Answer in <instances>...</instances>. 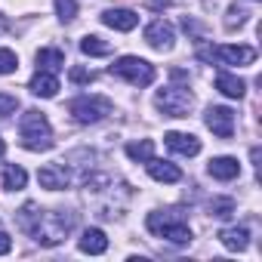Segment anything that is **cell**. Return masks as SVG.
Here are the masks:
<instances>
[{
  "instance_id": "obj_14",
  "label": "cell",
  "mask_w": 262,
  "mask_h": 262,
  "mask_svg": "<svg viewBox=\"0 0 262 262\" xmlns=\"http://www.w3.org/2000/svg\"><path fill=\"white\" fill-rule=\"evenodd\" d=\"M219 241H222L225 250H231V253H244L247 244H250V231H247L244 225H228V228L219 231Z\"/></svg>"
},
{
  "instance_id": "obj_24",
  "label": "cell",
  "mask_w": 262,
  "mask_h": 262,
  "mask_svg": "<svg viewBox=\"0 0 262 262\" xmlns=\"http://www.w3.org/2000/svg\"><path fill=\"white\" fill-rule=\"evenodd\" d=\"M247 19H250L247 7H237V4H231V7H228V16H225V31H234V28H241Z\"/></svg>"
},
{
  "instance_id": "obj_25",
  "label": "cell",
  "mask_w": 262,
  "mask_h": 262,
  "mask_svg": "<svg viewBox=\"0 0 262 262\" xmlns=\"http://www.w3.org/2000/svg\"><path fill=\"white\" fill-rule=\"evenodd\" d=\"M56 16L59 22H74L77 19V0H56Z\"/></svg>"
},
{
  "instance_id": "obj_1",
  "label": "cell",
  "mask_w": 262,
  "mask_h": 262,
  "mask_svg": "<svg viewBox=\"0 0 262 262\" xmlns=\"http://www.w3.org/2000/svg\"><path fill=\"white\" fill-rule=\"evenodd\" d=\"M74 225H77V216H74L71 210H50V213L40 210L28 234H31L40 247H59V244L74 231Z\"/></svg>"
},
{
  "instance_id": "obj_4",
  "label": "cell",
  "mask_w": 262,
  "mask_h": 262,
  "mask_svg": "<svg viewBox=\"0 0 262 262\" xmlns=\"http://www.w3.org/2000/svg\"><path fill=\"white\" fill-rule=\"evenodd\" d=\"M155 108L164 117H188L194 108V93L188 86H164L155 93Z\"/></svg>"
},
{
  "instance_id": "obj_18",
  "label": "cell",
  "mask_w": 262,
  "mask_h": 262,
  "mask_svg": "<svg viewBox=\"0 0 262 262\" xmlns=\"http://www.w3.org/2000/svg\"><path fill=\"white\" fill-rule=\"evenodd\" d=\"M34 62H37V71H53L56 74V71L65 68V53L56 50V47H43V50H37Z\"/></svg>"
},
{
  "instance_id": "obj_23",
  "label": "cell",
  "mask_w": 262,
  "mask_h": 262,
  "mask_svg": "<svg viewBox=\"0 0 262 262\" xmlns=\"http://www.w3.org/2000/svg\"><path fill=\"white\" fill-rule=\"evenodd\" d=\"M207 210H210V216H216V219H228V216L234 213V201H231V198H213V201L207 204Z\"/></svg>"
},
{
  "instance_id": "obj_27",
  "label": "cell",
  "mask_w": 262,
  "mask_h": 262,
  "mask_svg": "<svg viewBox=\"0 0 262 262\" xmlns=\"http://www.w3.org/2000/svg\"><path fill=\"white\" fill-rule=\"evenodd\" d=\"M16 111H19V99L13 93H0V120L10 117V114H16Z\"/></svg>"
},
{
  "instance_id": "obj_2",
  "label": "cell",
  "mask_w": 262,
  "mask_h": 262,
  "mask_svg": "<svg viewBox=\"0 0 262 262\" xmlns=\"http://www.w3.org/2000/svg\"><path fill=\"white\" fill-rule=\"evenodd\" d=\"M19 139H22V148L28 151H50L53 148V126L47 120L43 111L37 108H28L22 117H19Z\"/></svg>"
},
{
  "instance_id": "obj_21",
  "label": "cell",
  "mask_w": 262,
  "mask_h": 262,
  "mask_svg": "<svg viewBox=\"0 0 262 262\" xmlns=\"http://www.w3.org/2000/svg\"><path fill=\"white\" fill-rule=\"evenodd\" d=\"M126 158L136 161V164H148L155 158V142L151 139H139V142H129L126 145Z\"/></svg>"
},
{
  "instance_id": "obj_6",
  "label": "cell",
  "mask_w": 262,
  "mask_h": 262,
  "mask_svg": "<svg viewBox=\"0 0 262 262\" xmlns=\"http://www.w3.org/2000/svg\"><path fill=\"white\" fill-rule=\"evenodd\" d=\"M111 111H114V105H111V99H105V96H77V99L68 102V114H71L77 123H99V120H105Z\"/></svg>"
},
{
  "instance_id": "obj_13",
  "label": "cell",
  "mask_w": 262,
  "mask_h": 262,
  "mask_svg": "<svg viewBox=\"0 0 262 262\" xmlns=\"http://www.w3.org/2000/svg\"><path fill=\"white\" fill-rule=\"evenodd\" d=\"M207 173L213 176V179H219V182H231V179H237L241 176V164H237V158H213L210 164H207Z\"/></svg>"
},
{
  "instance_id": "obj_15",
  "label": "cell",
  "mask_w": 262,
  "mask_h": 262,
  "mask_svg": "<svg viewBox=\"0 0 262 262\" xmlns=\"http://www.w3.org/2000/svg\"><path fill=\"white\" fill-rule=\"evenodd\" d=\"M28 90H31L34 96H40V99H53V96L59 93V77H56L53 71H37V74L31 77Z\"/></svg>"
},
{
  "instance_id": "obj_28",
  "label": "cell",
  "mask_w": 262,
  "mask_h": 262,
  "mask_svg": "<svg viewBox=\"0 0 262 262\" xmlns=\"http://www.w3.org/2000/svg\"><path fill=\"white\" fill-rule=\"evenodd\" d=\"M68 77H71V83H93L96 80V71H90V68H71Z\"/></svg>"
},
{
  "instance_id": "obj_7",
  "label": "cell",
  "mask_w": 262,
  "mask_h": 262,
  "mask_svg": "<svg viewBox=\"0 0 262 262\" xmlns=\"http://www.w3.org/2000/svg\"><path fill=\"white\" fill-rule=\"evenodd\" d=\"M198 59L216 62V65H253V62H256V50H253V47H231V43H222V47H201V50H198Z\"/></svg>"
},
{
  "instance_id": "obj_3",
  "label": "cell",
  "mask_w": 262,
  "mask_h": 262,
  "mask_svg": "<svg viewBox=\"0 0 262 262\" xmlns=\"http://www.w3.org/2000/svg\"><path fill=\"white\" fill-rule=\"evenodd\" d=\"M145 228L158 237H167L170 244H191V228L182 210H151L145 219Z\"/></svg>"
},
{
  "instance_id": "obj_8",
  "label": "cell",
  "mask_w": 262,
  "mask_h": 262,
  "mask_svg": "<svg viewBox=\"0 0 262 262\" xmlns=\"http://www.w3.org/2000/svg\"><path fill=\"white\" fill-rule=\"evenodd\" d=\"M207 126L213 129V136L219 139H231L234 136V111L225 108V105H210L207 108Z\"/></svg>"
},
{
  "instance_id": "obj_30",
  "label": "cell",
  "mask_w": 262,
  "mask_h": 262,
  "mask_svg": "<svg viewBox=\"0 0 262 262\" xmlns=\"http://www.w3.org/2000/svg\"><path fill=\"white\" fill-rule=\"evenodd\" d=\"M4 155H7V142H4V139H0V158H4Z\"/></svg>"
},
{
  "instance_id": "obj_12",
  "label": "cell",
  "mask_w": 262,
  "mask_h": 262,
  "mask_svg": "<svg viewBox=\"0 0 262 262\" xmlns=\"http://www.w3.org/2000/svg\"><path fill=\"white\" fill-rule=\"evenodd\" d=\"M102 25H108L114 31H133L139 25V16L133 10H117V7H111V10L102 13Z\"/></svg>"
},
{
  "instance_id": "obj_5",
  "label": "cell",
  "mask_w": 262,
  "mask_h": 262,
  "mask_svg": "<svg viewBox=\"0 0 262 262\" xmlns=\"http://www.w3.org/2000/svg\"><path fill=\"white\" fill-rule=\"evenodd\" d=\"M108 71H111V77H120V80L133 83V86H148V83H155V77H158L155 65L145 62V59H139V56H120Z\"/></svg>"
},
{
  "instance_id": "obj_29",
  "label": "cell",
  "mask_w": 262,
  "mask_h": 262,
  "mask_svg": "<svg viewBox=\"0 0 262 262\" xmlns=\"http://www.w3.org/2000/svg\"><path fill=\"white\" fill-rule=\"evenodd\" d=\"M10 250H13V237L7 231H0V256H7Z\"/></svg>"
},
{
  "instance_id": "obj_10",
  "label": "cell",
  "mask_w": 262,
  "mask_h": 262,
  "mask_svg": "<svg viewBox=\"0 0 262 262\" xmlns=\"http://www.w3.org/2000/svg\"><path fill=\"white\" fill-rule=\"evenodd\" d=\"M145 43H148L151 50H158V53H170L173 43H176V31H173V25L164 22V19H155V22L145 28Z\"/></svg>"
},
{
  "instance_id": "obj_22",
  "label": "cell",
  "mask_w": 262,
  "mask_h": 262,
  "mask_svg": "<svg viewBox=\"0 0 262 262\" xmlns=\"http://www.w3.org/2000/svg\"><path fill=\"white\" fill-rule=\"evenodd\" d=\"M80 53L83 56H111V43L102 40L99 34H86V37H80Z\"/></svg>"
},
{
  "instance_id": "obj_9",
  "label": "cell",
  "mask_w": 262,
  "mask_h": 262,
  "mask_svg": "<svg viewBox=\"0 0 262 262\" xmlns=\"http://www.w3.org/2000/svg\"><path fill=\"white\" fill-rule=\"evenodd\" d=\"M71 170H68V164L65 161H59V164H47V167H40L37 170V182L47 188V191H62V188H68L71 185Z\"/></svg>"
},
{
  "instance_id": "obj_11",
  "label": "cell",
  "mask_w": 262,
  "mask_h": 262,
  "mask_svg": "<svg viewBox=\"0 0 262 262\" xmlns=\"http://www.w3.org/2000/svg\"><path fill=\"white\" fill-rule=\"evenodd\" d=\"M164 142H167V148L173 155H182V158H194L201 151V139L191 136V133H176V129H173V133L164 136Z\"/></svg>"
},
{
  "instance_id": "obj_26",
  "label": "cell",
  "mask_w": 262,
  "mask_h": 262,
  "mask_svg": "<svg viewBox=\"0 0 262 262\" xmlns=\"http://www.w3.org/2000/svg\"><path fill=\"white\" fill-rule=\"evenodd\" d=\"M19 68V56L7 47H0V74H16Z\"/></svg>"
},
{
  "instance_id": "obj_17",
  "label": "cell",
  "mask_w": 262,
  "mask_h": 262,
  "mask_svg": "<svg viewBox=\"0 0 262 262\" xmlns=\"http://www.w3.org/2000/svg\"><path fill=\"white\" fill-rule=\"evenodd\" d=\"M77 247H80V253L99 256V253H105V250H108V237H105V231H102V228H86V231L80 234Z\"/></svg>"
},
{
  "instance_id": "obj_20",
  "label": "cell",
  "mask_w": 262,
  "mask_h": 262,
  "mask_svg": "<svg viewBox=\"0 0 262 262\" xmlns=\"http://www.w3.org/2000/svg\"><path fill=\"white\" fill-rule=\"evenodd\" d=\"M0 185H4L7 191H22L25 185H28V173L22 170V167H7L4 170V176H0Z\"/></svg>"
},
{
  "instance_id": "obj_16",
  "label": "cell",
  "mask_w": 262,
  "mask_h": 262,
  "mask_svg": "<svg viewBox=\"0 0 262 262\" xmlns=\"http://www.w3.org/2000/svg\"><path fill=\"white\" fill-rule=\"evenodd\" d=\"M145 167H148V176H151L155 182H179V179H182V170H179L176 164H170V161L151 158Z\"/></svg>"
},
{
  "instance_id": "obj_19",
  "label": "cell",
  "mask_w": 262,
  "mask_h": 262,
  "mask_svg": "<svg viewBox=\"0 0 262 262\" xmlns=\"http://www.w3.org/2000/svg\"><path fill=\"white\" fill-rule=\"evenodd\" d=\"M216 90H219L222 96H228V99H244L247 83H244L241 77H234L231 71H219V74H216Z\"/></svg>"
}]
</instances>
